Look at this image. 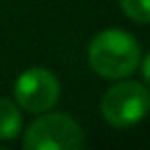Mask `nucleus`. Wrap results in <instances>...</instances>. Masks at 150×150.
<instances>
[{"label":"nucleus","mask_w":150,"mask_h":150,"mask_svg":"<svg viewBox=\"0 0 150 150\" xmlns=\"http://www.w3.org/2000/svg\"><path fill=\"white\" fill-rule=\"evenodd\" d=\"M88 64L103 78H125L140 64V43L123 29H105L88 45Z\"/></svg>","instance_id":"nucleus-1"},{"label":"nucleus","mask_w":150,"mask_h":150,"mask_svg":"<svg viewBox=\"0 0 150 150\" xmlns=\"http://www.w3.org/2000/svg\"><path fill=\"white\" fill-rule=\"evenodd\" d=\"M23 146L27 150H80L84 132L68 113H45L25 129Z\"/></svg>","instance_id":"nucleus-2"},{"label":"nucleus","mask_w":150,"mask_h":150,"mask_svg":"<svg viewBox=\"0 0 150 150\" xmlns=\"http://www.w3.org/2000/svg\"><path fill=\"white\" fill-rule=\"evenodd\" d=\"M150 111V93L144 84L125 80L113 84L101 99V115L113 127H132Z\"/></svg>","instance_id":"nucleus-3"},{"label":"nucleus","mask_w":150,"mask_h":150,"mask_svg":"<svg viewBox=\"0 0 150 150\" xmlns=\"http://www.w3.org/2000/svg\"><path fill=\"white\" fill-rule=\"evenodd\" d=\"M15 101L29 113H43L60 99V80L47 68H29L15 82Z\"/></svg>","instance_id":"nucleus-4"},{"label":"nucleus","mask_w":150,"mask_h":150,"mask_svg":"<svg viewBox=\"0 0 150 150\" xmlns=\"http://www.w3.org/2000/svg\"><path fill=\"white\" fill-rule=\"evenodd\" d=\"M23 117L15 101L0 99V140H15L21 134Z\"/></svg>","instance_id":"nucleus-5"},{"label":"nucleus","mask_w":150,"mask_h":150,"mask_svg":"<svg viewBox=\"0 0 150 150\" xmlns=\"http://www.w3.org/2000/svg\"><path fill=\"white\" fill-rule=\"evenodd\" d=\"M119 6L132 21L150 25V0H119Z\"/></svg>","instance_id":"nucleus-6"},{"label":"nucleus","mask_w":150,"mask_h":150,"mask_svg":"<svg viewBox=\"0 0 150 150\" xmlns=\"http://www.w3.org/2000/svg\"><path fill=\"white\" fill-rule=\"evenodd\" d=\"M142 76H144L146 84H150V52H148V56L142 62Z\"/></svg>","instance_id":"nucleus-7"}]
</instances>
